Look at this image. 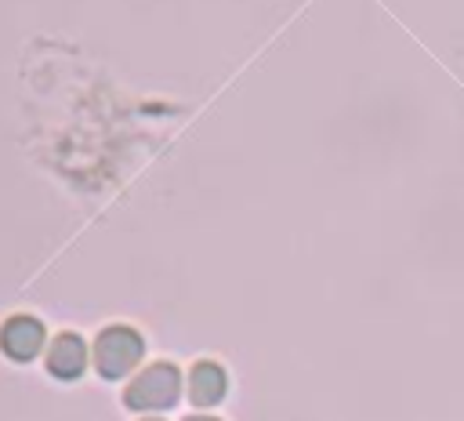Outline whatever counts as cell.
<instances>
[{"instance_id":"6","label":"cell","mask_w":464,"mask_h":421,"mask_svg":"<svg viewBox=\"0 0 464 421\" xmlns=\"http://www.w3.org/2000/svg\"><path fill=\"white\" fill-rule=\"evenodd\" d=\"M185 421H218V417H210V414H192V417H185Z\"/></svg>"},{"instance_id":"3","label":"cell","mask_w":464,"mask_h":421,"mask_svg":"<svg viewBox=\"0 0 464 421\" xmlns=\"http://www.w3.org/2000/svg\"><path fill=\"white\" fill-rule=\"evenodd\" d=\"M0 348L18 363L33 359L44 348V323L36 316H11L0 327Z\"/></svg>"},{"instance_id":"7","label":"cell","mask_w":464,"mask_h":421,"mask_svg":"<svg viewBox=\"0 0 464 421\" xmlns=\"http://www.w3.org/2000/svg\"><path fill=\"white\" fill-rule=\"evenodd\" d=\"M145 421H160V417H145Z\"/></svg>"},{"instance_id":"2","label":"cell","mask_w":464,"mask_h":421,"mask_svg":"<svg viewBox=\"0 0 464 421\" xmlns=\"http://www.w3.org/2000/svg\"><path fill=\"white\" fill-rule=\"evenodd\" d=\"M141 352H145L141 334L116 323V327H105L98 334V341H94V367H98L102 377L116 381V377H123L141 359Z\"/></svg>"},{"instance_id":"5","label":"cell","mask_w":464,"mask_h":421,"mask_svg":"<svg viewBox=\"0 0 464 421\" xmlns=\"http://www.w3.org/2000/svg\"><path fill=\"white\" fill-rule=\"evenodd\" d=\"M225 388H228V377H225V370H221L218 363L199 359V363L192 367V374H188V396H192L196 406H214V403H221Z\"/></svg>"},{"instance_id":"1","label":"cell","mask_w":464,"mask_h":421,"mask_svg":"<svg viewBox=\"0 0 464 421\" xmlns=\"http://www.w3.org/2000/svg\"><path fill=\"white\" fill-rule=\"evenodd\" d=\"M181 392V374L174 363H152L145 367L123 392V403L130 410H167L178 403Z\"/></svg>"},{"instance_id":"4","label":"cell","mask_w":464,"mask_h":421,"mask_svg":"<svg viewBox=\"0 0 464 421\" xmlns=\"http://www.w3.org/2000/svg\"><path fill=\"white\" fill-rule=\"evenodd\" d=\"M83 367H87V345H83V338L80 334H69V330L58 334L51 341V352H47V370L54 377H62V381H72V377L83 374Z\"/></svg>"}]
</instances>
